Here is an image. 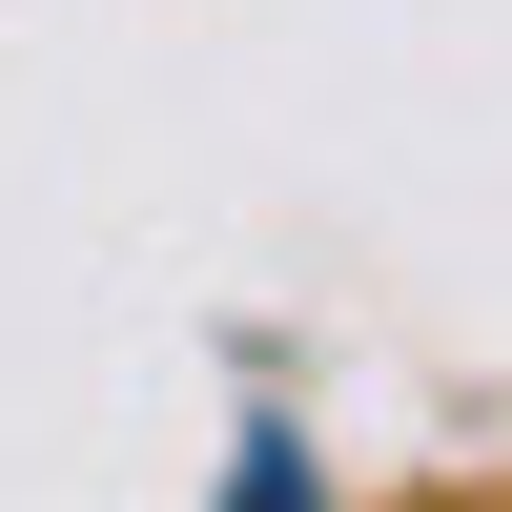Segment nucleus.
<instances>
[{
	"instance_id": "obj_1",
	"label": "nucleus",
	"mask_w": 512,
	"mask_h": 512,
	"mask_svg": "<svg viewBox=\"0 0 512 512\" xmlns=\"http://www.w3.org/2000/svg\"><path fill=\"white\" fill-rule=\"evenodd\" d=\"M226 512H328V472H308V431H246V451H226Z\"/></svg>"
}]
</instances>
